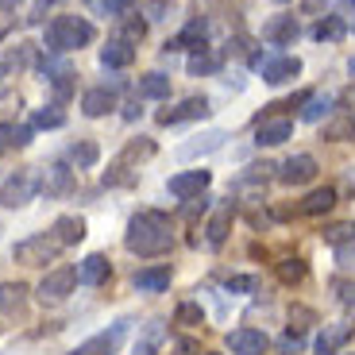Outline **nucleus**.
<instances>
[{"instance_id":"f257e3e1","label":"nucleus","mask_w":355,"mask_h":355,"mask_svg":"<svg viewBox=\"0 0 355 355\" xmlns=\"http://www.w3.org/2000/svg\"><path fill=\"white\" fill-rule=\"evenodd\" d=\"M128 251L139 259H159L174 248V232H170V220L155 209H143V213L132 216L128 224V236H124Z\"/></svg>"},{"instance_id":"f03ea898","label":"nucleus","mask_w":355,"mask_h":355,"mask_svg":"<svg viewBox=\"0 0 355 355\" xmlns=\"http://www.w3.org/2000/svg\"><path fill=\"white\" fill-rule=\"evenodd\" d=\"M97 39V27L81 16H54L51 27H46V51L51 54H70L81 51Z\"/></svg>"},{"instance_id":"7ed1b4c3","label":"nucleus","mask_w":355,"mask_h":355,"mask_svg":"<svg viewBox=\"0 0 355 355\" xmlns=\"http://www.w3.org/2000/svg\"><path fill=\"white\" fill-rule=\"evenodd\" d=\"M251 66L263 73L266 85H286V81H293L297 73H302V62L290 58V54H263L259 51L255 58H251Z\"/></svg>"},{"instance_id":"20e7f679","label":"nucleus","mask_w":355,"mask_h":355,"mask_svg":"<svg viewBox=\"0 0 355 355\" xmlns=\"http://www.w3.org/2000/svg\"><path fill=\"white\" fill-rule=\"evenodd\" d=\"M58 251H62V243L46 232V236L19 240L16 248H12V259H16V263H24V266H46V263H54V255H58Z\"/></svg>"},{"instance_id":"39448f33","label":"nucleus","mask_w":355,"mask_h":355,"mask_svg":"<svg viewBox=\"0 0 355 355\" xmlns=\"http://www.w3.org/2000/svg\"><path fill=\"white\" fill-rule=\"evenodd\" d=\"M35 193H39V174L35 170H16L0 186V205L4 209H24L27 201H35Z\"/></svg>"},{"instance_id":"423d86ee","label":"nucleus","mask_w":355,"mask_h":355,"mask_svg":"<svg viewBox=\"0 0 355 355\" xmlns=\"http://www.w3.org/2000/svg\"><path fill=\"white\" fill-rule=\"evenodd\" d=\"M73 286H78V270H73V266H58V270H51V275L39 282V302H46V305L66 302L73 293Z\"/></svg>"},{"instance_id":"0eeeda50","label":"nucleus","mask_w":355,"mask_h":355,"mask_svg":"<svg viewBox=\"0 0 355 355\" xmlns=\"http://www.w3.org/2000/svg\"><path fill=\"white\" fill-rule=\"evenodd\" d=\"M124 336H128V320H120V324H112V329L89 336L85 344H78V347H73V355H116V352H120V344H124Z\"/></svg>"},{"instance_id":"6e6552de","label":"nucleus","mask_w":355,"mask_h":355,"mask_svg":"<svg viewBox=\"0 0 355 355\" xmlns=\"http://www.w3.org/2000/svg\"><path fill=\"white\" fill-rule=\"evenodd\" d=\"M209 182H213V178H209V170H186V174L170 178L166 189L178 197V201H193V197H201L205 189H209Z\"/></svg>"},{"instance_id":"1a4fd4ad","label":"nucleus","mask_w":355,"mask_h":355,"mask_svg":"<svg viewBox=\"0 0 355 355\" xmlns=\"http://www.w3.org/2000/svg\"><path fill=\"white\" fill-rule=\"evenodd\" d=\"M313 178H317V159L313 155H293V159H286L278 166V182L282 186H305Z\"/></svg>"},{"instance_id":"9d476101","label":"nucleus","mask_w":355,"mask_h":355,"mask_svg":"<svg viewBox=\"0 0 355 355\" xmlns=\"http://www.w3.org/2000/svg\"><path fill=\"white\" fill-rule=\"evenodd\" d=\"M293 135V120L290 116H266V120H259L255 128V143L259 147H278V143H286Z\"/></svg>"},{"instance_id":"9b49d317","label":"nucleus","mask_w":355,"mask_h":355,"mask_svg":"<svg viewBox=\"0 0 355 355\" xmlns=\"http://www.w3.org/2000/svg\"><path fill=\"white\" fill-rule=\"evenodd\" d=\"M297 35H302L297 16H270V19L263 24V39H266L270 46H290Z\"/></svg>"},{"instance_id":"f8f14e48","label":"nucleus","mask_w":355,"mask_h":355,"mask_svg":"<svg viewBox=\"0 0 355 355\" xmlns=\"http://www.w3.org/2000/svg\"><path fill=\"white\" fill-rule=\"evenodd\" d=\"M201 116H209V101H205V97H186L182 105L162 108V112H159V124L170 128V124H182V120H201Z\"/></svg>"},{"instance_id":"ddd939ff","label":"nucleus","mask_w":355,"mask_h":355,"mask_svg":"<svg viewBox=\"0 0 355 355\" xmlns=\"http://www.w3.org/2000/svg\"><path fill=\"white\" fill-rule=\"evenodd\" d=\"M224 139H228L224 132H205V135H197L193 143H182V147H178V159L189 162V159H201V155H213L224 147Z\"/></svg>"},{"instance_id":"4468645a","label":"nucleus","mask_w":355,"mask_h":355,"mask_svg":"<svg viewBox=\"0 0 355 355\" xmlns=\"http://www.w3.org/2000/svg\"><path fill=\"white\" fill-rule=\"evenodd\" d=\"M228 347H232V355H263L266 336L259 329H236V332H228Z\"/></svg>"},{"instance_id":"2eb2a0df","label":"nucleus","mask_w":355,"mask_h":355,"mask_svg":"<svg viewBox=\"0 0 355 355\" xmlns=\"http://www.w3.org/2000/svg\"><path fill=\"white\" fill-rule=\"evenodd\" d=\"M39 189H43L46 197H66L73 189V170L62 166V162H58V166H51L43 178H39Z\"/></svg>"},{"instance_id":"dca6fc26","label":"nucleus","mask_w":355,"mask_h":355,"mask_svg":"<svg viewBox=\"0 0 355 355\" xmlns=\"http://www.w3.org/2000/svg\"><path fill=\"white\" fill-rule=\"evenodd\" d=\"M205 39H209V24H205V19H193V24H186L182 35L170 39L166 51H205Z\"/></svg>"},{"instance_id":"f3484780","label":"nucleus","mask_w":355,"mask_h":355,"mask_svg":"<svg viewBox=\"0 0 355 355\" xmlns=\"http://www.w3.org/2000/svg\"><path fill=\"white\" fill-rule=\"evenodd\" d=\"M132 62H135V46L124 43V39H112L108 46H101V66L105 70H124Z\"/></svg>"},{"instance_id":"a211bd4d","label":"nucleus","mask_w":355,"mask_h":355,"mask_svg":"<svg viewBox=\"0 0 355 355\" xmlns=\"http://www.w3.org/2000/svg\"><path fill=\"white\" fill-rule=\"evenodd\" d=\"M132 282L139 293H162L170 286V266H143V270H135Z\"/></svg>"},{"instance_id":"6ab92c4d","label":"nucleus","mask_w":355,"mask_h":355,"mask_svg":"<svg viewBox=\"0 0 355 355\" xmlns=\"http://www.w3.org/2000/svg\"><path fill=\"white\" fill-rule=\"evenodd\" d=\"M108 278H112V266H108L105 255H89L78 266V282H85V286H105Z\"/></svg>"},{"instance_id":"aec40b11","label":"nucleus","mask_w":355,"mask_h":355,"mask_svg":"<svg viewBox=\"0 0 355 355\" xmlns=\"http://www.w3.org/2000/svg\"><path fill=\"white\" fill-rule=\"evenodd\" d=\"M51 236L62 243V248L81 243V240H85V220H81V216H58V220H54V228H51Z\"/></svg>"},{"instance_id":"412c9836","label":"nucleus","mask_w":355,"mask_h":355,"mask_svg":"<svg viewBox=\"0 0 355 355\" xmlns=\"http://www.w3.org/2000/svg\"><path fill=\"white\" fill-rule=\"evenodd\" d=\"M112 108H116V93L108 85L89 89L85 97H81V112L85 116H105V112H112Z\"/></svg>"},{"instance_id":"4be33fe9","label":"nucleus","mask_w":355,"mask_h":355,"mask_svg":"<svg viewBox=\"0 0 355 355\" xmlns=\"http://www.w3.org/2000/svg\"><path fill=\"white\" fill-rule=\"evenodd\" d=\"M347 340H352V324H329L317 340V355H336Z\"/></svg>"},{"instance_id":"5701e85b","label":"nucleus","mask_w":355,"mask_h":355,"mask_svg":"<svg viewBox=\"0 0 355 355\" xmlns=\"http://www.w3.org/2000/svg\"><path fill=\"white\" fill-rule=\"evenodd\" d=\"M332 205H336V189H332V186H320V189H313V193L305 197L302 205H297V213H305V216H320V213H329Z\"/></svg>"},{"instance_id":"b1692460","label":"nucleus","mask_w":355,"mask_h":355,"mask_svg":"<svg viewBox=\"0 0 355 355\" xmlns=\"http://www.w3.org/2000/svg\"><path fill=\"white\" fill-rule=\"evenodd\" d=\"M24 302H27V286L24 282H4L0 286V313H4V317L24 313Z\"/></svg>"},{"instance_id":"393cba45","label":"nucleus","mask_w":355,"mask_h":355,"mask_svg":"<svg viewBox=\"0 0 355 355\" xmlns=\"http://www.w3.org/2000/svg\"><path fill=\"white\" fill-rule=\"evenodd\" d=\"M228 228H232V205H220V209H216V216L209 220V228H205L209 248H220V243L228 240Z\"/></svg>"},{"instance_id":"a878e982","label":"nucleus","mask_w":355,"mask_h":355,"mask_svg":"<svg viewBox=\"0 0 355 355\" xmlns=\"http://www.w3.org/2000/svg\"><path fill=\"white\" fill-rule=\"evenodd\" d=\"M162 344H166V324H162V320H151V324L143 329L139 344H135V355H159Z\"/></svg>"},{"instance_id":"bb28decb","label":"nucleus","mask_w":355,"mask_h":355,"mask_svg":"<svg viewBox=\"0 0 355 355\" xmlns=\"http://www.w3.org/2000/svg\"><path fill=\"white\" fill-rule=\"evenodd\" d=\"M139 97H147V101L170 97V78H166V73H159V70L143 73V78H139Z\"/></svg>"},{"instance_id":"cd10ccee","label":"nucleus","mask_w":355,"mask_h":355,"mask_svg":"<svg viewBox=\"0 0 355 355\" xmlns=\"http://www.w3.org/2000/svg\"><path fill=\"white\" fill-rule=\"evenodd\" d=\"M344 16H324L317 19V27H313V39H320V43H336V39H344Z\"/></svg>"},{"instance_id":"c85d7f7f","label":"nucleus","mask_w":355,"mask_h":355,"mask_svg":"<svg viewBox=\"0 0 355 355\" xmlns=\"http://www.w3.org/2000/svg\"><path fill=\"white\" fill-rule=\"evenodd\" d=\"M35 62H39V46L35 43H19V46H12L4 70H27V66H35Z\"/></svg>"},{"instance_id":"c756f323","label":"nucleus","mask_w":355,"mask_h":355,"mask_svg":"<svg viewBox=\"0 0 355 355\" xmlns=\"http://www.w3.org/2000/svg\"><path fill=\"white\" fill-rule=\"evenodd\" d=\"M329 112H332V97H329V93H317V97H305L302 120H309V124H317V120H324Z\"/></svg>"},{"instance_id":"7c9ffc66","label":"nucleus","mask_w":355,"mask_h":355,"mask_svg":"<svg viewBox=\"0 0 355 355\" xmlns=\"http://www.w3.org/2000/svg\"><path fill=\"white\" fill-rule=\"evenodd\" d=\"M305 275H309V266H305V259H282L278 263V278H282L286 286H297V282H305Z\"/></svg>"},{"instance_id":"2f4dec72","label":"nucleus","mask_w":355,"mask_h":355,"mask_svg":"<svg viewBox=\"0 0 355 355\" xmlns=\"http://www.w3.org/2000/svg\"><path fill=\"white\" fill-rule=\"evenodd\" d=\"M216 70H220V54H209V51L189 54V73L193 78H205V73H216Z\"/></svg>"},{"instance_id":"473e14b6","label":"nucleus","mask_w":355,"mask_h":355,"mask_svg":"<svg viewBox=\"0 0 355 355\" xmlns=\"http://www.w3.org/2000/svg\"><path fill=\"white\" fill-rule=\"evenodd\" d=\"M31 143V128L27 124H4L0 128V147H27Z\"/></svg>"},{"instance_id":"72a5a7b5","label":"nucleus","mask_w":355,"mask_h":355,"mask_svg":"<svg viewBox=\"0 0 355 355\" xmlns=\"http://www.w3.org/2000/svg\"><path fill=\"white\" fill-rule=\"evenodd\" d=\"M352 240H355V224H347V220L324 228V243H332V248H344V243H352Z\"/></svg>"},{"instance_id":"f704fd0d","label":"nucleus","mask_w":355,"mask_h":355,"mask_svg":"<svg viewBox=\"0 0 355 355\" xmlns=\"http://www.w3.org/2000/svg\"><path fill=\"white\" fill-rule=\"evenodd\" d=\"M97 143H73L70 147V162H78V166H93L97 162Z\"/></svg>"},{"instance_id":"c9c22d12","label":"nucleus","mask_w":355,"mask_h":355,"mask_svg":"<svg viewBox=\"0 0 355 355\" xmlns=\"http://www.w3.org/2000/svg\"><path fill=\"white\" fill-rule=\"evenodd\" d=\"M143 35H147V24H143V19L120 16V39H124V43H139Z\"/></svg>"},{"instance_id":"e433bc0d","label":"nucleus","mask_w":355,"mask_h":355,"mask_svg":"<svg viewBox=\"0 0 355 355\" xmlns=\"http://www.w3.org/2000/svg\"><path fill=\"white\" fill-rule=\"evenodd\" d=\"M132 4L135 0H93V8H97L101 16H128Z\"/></svg>"},{"instance_id":"4c0bfd02","label":"nucleus","mask_w":355,"mask_h":355,"mask_svg":"<svg viewBox=\"0 0 355 355\" xmlns=\"http://www.w3.org/2000/svg\"><path fill=\"white\" fill-rule=\"evenodd\" d=\"M174 320H178V324H186V329H193V324H201V320H205V313H201V305L186 302V305H178Z\"/></svg>"},{"instance_id":"58836bf2","label":"nucleus","mask_w":355,"mask_h":355,"mask_svg":"<svg viewBox=\"0 0 355 355\" xmlns=\"http://www.w3.org/2000/svg\"><path fill=\"white\" fill-rule=\"evenodd\" d=\"M151 155H155V143H151V139H143V135H139L135 143H128V147H124V159H120V162H132V159H151Z\"/></svg>"},{"instance_id":"ea45409f","label":"nucleus","mask_w":355,"mask_h":355,"mask_svg":"<svg viewBox=\"0 0 355 355\" xmlns=\"http://www.w3.org/2000/svg\"><path fill=\"white\" fill-rule=\"evenodd\" d=\"M66 124V112L58 105L43 108V112H35V128H62Z\"/></svg>"},{"instance_id":"a19ab883","label":"nucleus","mask_w":355,"mask_h":355,"mask_svg":"<svg viewBox=\"0 0 355 355\" xmlns=\"http://www.w3.org/2000/svg\"><path fill=\"white\" fill-rule=\"evenodd\" d=\"M228 290H232V293H251V290H259V278L236 275V278H228Z\"/></svg>"},{"instance_id":"79ce46f5","label":"nucleus","mask_w":355,"mask_h":355,"mask_svg":"<svg viewBox=\"0 0 355 355\" xmlns=\"http://www.w3.org/2000/svg\"><path fill=\"white\" fill-rule=\"evenodd\" d=\"M278 352H282V355H297V352H302V332H286V336L278 340Z\"/></svg>"},{"instance_id":"37998d69","label":"nucleus","mask_w":355,"mask_h":355,"mask_svg":"<svg viewBox=\"0 0 355 355\" xmlns=\"http://www.w3.org/2000/svg\"><path fill=\"white\" fill-rule=\"evenodd\" d=\"M70 78H73V73H70ZM70 78H58V81H54V97H58V101H66V97L73 93V81H70Z\"/></svg>"},{"instance_id":"c03bdc74","label":"nucleus","mask_w":355,"mask_h":355,"mask_svg":"<svg viewBox=\"0 0 355 355\" xmlns=\"http://www.w3.org/2000/svg\"><path fill=\"white\" fill-rule=\"evenodd\" d=\"M336 290H340V302L344 305H355V286L352 282H336Z\"/></svg>"},{"instance_id":"a18cd8bd","label":"nucleus","mask_w":355,"mask_h":355,"mask_svg":"<svg viewBox=\"0 0 355 355\" xmlns=\"http://www.w3.org/2000/svg\"><path fill=\"white\" fill-rule=\"evenodd\" d=\"M124 116H128V120H135V116H139V105H135V101H132V105H124Z\"/></svg>"},{"instance_id":"49530a36","label":"nucleus","mask_w":355,"mask_h":355,"mask_svg":"<svg viewBox=\"0 0 355 355\" xmlns=\"http://www.w3.org/2000/svg\"><path fill=\"white\" fill-rule=\"evenodd\" d=\"M43 4H54V0H39V8H43ZM39 8H35V16H31V19H39Z\"/></svg>"},{"instance_id":"de8ad7c7","label":"nucleus","mask_w":355,"mask_h":355,"mask_svg":"<svg viewBox=\"0 0 355 355\" xmlns=\"http://www.w3.org/2000/svg\"><path fill=\"white\" fill-rule=\"evenodd\" d=\"M4 31H8V19H0V39H4Z\"/></svg>"},{"instance_id":"09e8293b","label":"nucleus","mask_w":355,"mask_h":355,"mask_svg":"<svg viewBox=\"0 0 355 355\" xmlns=\"http://www.w3.org/2000/svg\"><path fill=\"white\" fill-rule=\"evenodd\" d=\"M12 4H19V0H0V8H12Z\"/></svg>"},{"instance_id":"8fccbe9b","label":"nucleus","mask_w":355,"mask_h":355,"mask_svg":"<svg viewBox=\"0 0 355 355\" xmlns=\"http://www.w3.org/2000/svg\"><path fill=\"white\" fill-rule=\"evenodd\" d=\"M347 70H352V78H355V58H352V62H347Z\"/></svg>"},{"instance_id":"3c124183","label":"nucleus","mask_w":355,"mask_h":355,"mask_svg":"<svg viewBox=\"0 0 355 355\" xmlns=\"http://www.w3.org/2000/svg\"><path fill=\"white\" fill-rule=\"evenodd\" d=\"M347 8H355V0H347Z\"/></svg>"},{"instance_id":"603ef678","label":"nucleus","mask_w":355,"mask_h":355,"mask_svg":"<svg viewBox=\"0 0 355 355\" xmlns=\"http://www.w3.org/2000/svg\"><path fill=\"white\" fill-rule=\"evenodd\" d=\"M201 355H216V352H201Z\"/></svg>"},{"instance_id":"864d4df0","label":"nucleus","mask_w":355,"mask_h":355,"mask_svg":"<svg viewBox=\"0 0 355 355\" xmlns=\"http://www.w3.org/2000/svg\"><path fill=\"white\" fill-rule=\"evenodd\" d=\"M0 78H4V66H0Z\"/></svg>"},{"instance_id":"5fc2aeb1","label":"nucleus","mask_w":355,"mask_h":355,"mask_svg":"<svg viewBox=\"0 0 355 355\" xmlns=\"http://www.w3.org/2000/svg\"><path fill=\"white\" fill-rule=\"evenodd\" d=\"M278 4H286V0H278Z\"/></svg>"}]
</instances>
